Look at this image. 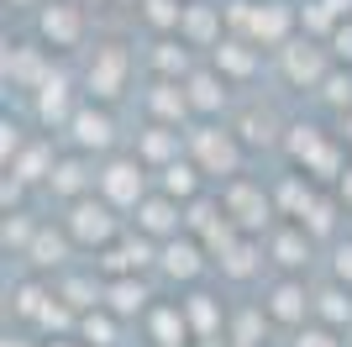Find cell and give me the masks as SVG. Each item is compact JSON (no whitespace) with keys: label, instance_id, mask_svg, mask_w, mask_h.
Returning <instances> with one entry per match:
<instances>
[{"label":"cell","instance_id":"obj_1","mask_svg":"<svg viewBox=\"0 0 352 347\" xmlns=\"http://www.w3.org/2000/svg\"><path fill=\"white\" fill-rule=\"evenodd\" d=\"M284 158H289V169H300V174H310L316 185H337L342 174H347V163H352V153H347V143H342L337 132H326L321 121H289L284 127Z\"/></svg>","mask_w":352,"mask_h":347},{"label":"cell","instance_id":"obj_2","mask_svg":"<svg viewBox=\"0 0 352 347\" xmlns=\"http://www.w3.org/2000/svg\"><path fill=\"white\" fill-rule=\"evenodd\" d=\"M184 153L200 163V174H206V179L226 185V179H236V174H248V153H252V147L236 137V127H221V121H195Z\"/></svg>","mask_w":352,"mask_h":347},{"label":"cell","instance_id":"obj_3","mask_svg":"<svg viewBox=\"0 0 352 347\" xmlns=\"http://www.w3.org/2000/svg\"><path fill=\"white\" fill-rule=\"evenodd\" d=\"M221 205H226V216H232L236 231H252V237H268L274 221H279V205H274V189L263 179H252V174H236L221 185Z\"/></svg>","mask_w":352,"mask_h":347},{"label":"cell","instance_id":"obj_4","mask_svg":"<svg viewBox=\"0 0 352 347\" xmlns=\"http://www.w3.org/2000/svg\"><path fill=\"white\" fill-rule=\"evenodd\" d=\"M63 227H69V237H74V247H79V253H105V247L116 242L121 231V211L111 200H100V195H85V200H74V205H63Z\"/></svg>","mask_w":352,"mask_h":347},{"label":"cell","instance_id":"obj_5","mask_svg":"<svg viewBox=\"0 0 352 347\" xmlns=\"http://www.w3.org/2000/svg\"><path fill=\"white\" fill-rule=\"evenodd\" d=\"M153 189H158V174L147 169L137 153H121V158H105V163H100V185H95V195H100V200H111L121 216H132V211L153 195Z\"/></svg>","mask_w":352,"mask_h":347},{"label":"cell","instance_id":"obj_6","mask_svg":"<svg viewBox=\"0 0 352 347\" xmlns=\"http://www.w3.org/2000/svg\"><path fill=\"white\" fill-rule=\"evenodd\" d=\"M58 74V63H53V48L37 43V37H6V53H0V79H6V90H21V95H37V90L47 85Z\"/></svg>","mask_w":352,"mask_h":347},{"label":"cell","instance_id":"obj_7","mask_svg":"<svg viewBox=\"0 0 352 347\" xmlns=\"http://www.w3.org/2000/svg\"><path fill=\"white\" fill-rule=\"evenodd\" d=\"M79 85H85V101L116 105L126 95V85H132V53H126V43H95Z\"/></svg>","mask_w":352,"mask_h":347},{"label":"cell","instance_id":"obj_8","mask_svg":"<svg viewBox=\"0 0 352 347\" xmlns=\"http://www.w3.org/2000/svg\"><path fill=\"white\" fill-rule=\"evenodd\" d=\"M258 305H263L268 321L284 326V332H300V326L316 321V289L305 284V274H279L274 284L263 289V300H258Z\"/></svg>","mask_w":352,"mask_h":347},{"label":"cell","instance_id":"obj_9","mask_svg":"<svg viewBox=\"0 0 352 347\" xmlns=\"http://www.w3.org/2000/svg\"><path fill=\"white\" fill-rule=\"evenodd\" d=\"M337 69V58H331V48L321 43V37H294V43L279 48V74L289 79L294 90H321V79Z\"/></svg>","mask_w":352,"mask_h":347},{"label":"cell","instance_id":"obj_10","mask_svg":"<svg viewBox=\"0 0 352 347\" xmlns=\"http://www.w3.org/2000/svg\"><path fill=\"white\" fill-rule=\"evenodd\" d=\"M85 32H89V16L79 0H47L37 11V43H47L53 53H74L85 48Z\"/></svg>","mask_w":352,"mask_h":347},{"label":"cell","instance_id":"obj_11","mask_svg":"<svg viewBox=\"0 0 352 347\" xmlns=\"http://www.w3.org/2000/svg\"><path fill=\"white\" fill-rule=\"evenodd\" d=\"M69 147L74 153H89V158H105L111 147H116V116H111V105H100V101H85L79 111H74V121H69Z\"/></svg>","mask_w":352,"mask_h":347},{"label":"cell","instance_id":"obj_12","mask_svg":"<svg viewBox=\"0 0 352 347\" xmlns=\"http://www.w3.org/2000/svg\"><path fill=\"white\" fill-rule=\"evenodd\" d=\"M206 269H216V258H210V247L200 237L179 231V237L158 242V274L168 284H195V279H206Z\"/></svg>","mask_w":352,"mask_h":347},{"label":"cell","instance_id":"obj_13","mask_svg":"<svg viewBox=\"0 0 352 347\" xmlns=\"http://www.w3.org/2000/svg\"><path fill=\"white\" fill-rule=\"evenodd\" d=\"M242 37L279 53L284 43H294V37H300V6H289V0H252V21H248V32H242Z\"/></svg>","mask_w":352,"mask_h":347},{"label":"cell","instance_id":"obj_14","mask_svg":"<svg viewBox=\"0 0 352 347\" xmlns=\"http://www.w3.org/2000/svg\"><path fill=\"white\" fill-rule=\"evenodd\" d=\"M95 269H100L105 279H121V274H147V269H158V242L153 237H142L137 227H126L116 237V242L105 247V253H95Z\"/></svg>","mask_w":352,"mask_h":347},{"label":"cell","instance_id":"obj_15","mask_svg":"<svg viewBox=\"0 0 352 347\" xmlns=\"http://www.w3.org/2000/svg\"><path fill=\"white\" fill-rule=\"evenodd\" d=\"M210 258H216V274L226 279V284H252V279L263 274V263H268V247H263V237L236 231V237H226Z\"/></svg>","mask_w":352,"mask_h":347},{"label":"cell","instance_id":"obj_16","mask_svg":"<svg viewBox=\"0 0 352 347\" xmlns=\"http://www.w3.org/2000/svg\"><path fill=\"white\" fill-rule=\"evenodd\" d=\"M85 85H74L69 74H53L37 95H32V116H37V127L43 132H69V121H74V111L85 105V95H79Z\"/></svg>","mask_w":352,"mask_h":347},{"label":"cell","instance_id":"obj_17","mask_svg":"<svg viewBox=\"0 0 352 347\" xmlns=\"http://www.w3.org/2000/svg\"><path fill=\"white\" fill-rule=\"evenodd\" d=\"M263 247H268V263H274L279 274H305L310 258H316V237H310L300 221H274Z\"/></svg>","mask_w":352,"mask_h":347},{"label":"cell","instance_id":"obj_18","mask_svg":"<svg viewBox=\"0 0 352 347\" xmlns=\"http://www.w3.org/2000/svg\"><path fill=\"white\" fill-rule=\"evenodd\" d=\"M95 185H100V169H95V158L89 153H58V163H53V174H47V185L43 189H53L63 205H74V200H85V195H95Z\"/></svg>","mask_w":352,"mask_h":347},{"label":"cell","instance_id":"obj_19","mask_svg":"<svg viewBox=\"0 0 352 347\" xmlns=\"http://www.w3.org/2000/svg\"><path fill=\"white\" fill-rule=\"evenodd\" d=\"M226 6H210V0H190L184 6V21H179V37L195 48V53H216L226 43Z\"/></svg>","mask_w":352,"mask_h":347},{"label":"cell","instance_id":"obj_20","mask_svg":"<svg viewBox=\"0 0 352 347\" xmlns=\"http://www.w3.org/2000/svg\"><path fill=\"white\" fill-rule=\"evenodd\" d=\"M74 253H79V247H74L69 227H63V221H43V227H37V237H32V247H27V258H21V263H27L32 274H63Z\"/></svg>","mask_w":352,"mask_h":347},{"label":"cell","instance_id":"obj_21","mask_svg":"<svg viewBox=\"0 0 352 347\" xmlns=\"http://www.w3.org/2000/svg\"><path fill=\"white\" fill-rule=\"evenodd\" d=\"M126 221H132L142 237H153V242H168V237H179V231H184V205H179L174 195L153 189V195H147V200L137 205Z\"/></svg>","mask_w":352,"mask_h":347},{"label":"cell","instance_id":"obj_22","mask_svg":"<svg viewBox=\"0 0 352 347\" xmlns=\"http://www.w3.org/2000/svg\"><path fill=\"white\" fill-rule=\"evenodd\" d=\"M184 90H190L195 121H221V116L232 111V79H226V74H216L210 63H206V69H195L190 79H184Z\"/></svg>","mask_w":352,"mask_h":347},{"label":"cell","instance_id":"obj_23","mask_svg":"<svg viewBox=\"0 0 352 347\" xmlns=\"http://www.w3.org/2000/svg\"><path fill=\"white\" fill-rule=\"evenodd\" d=\"M147 105V121H163V127H195V105H190V90L179 79H153L142 95Z\"/></svg>","mask_w":352,"mask_h":347},{"label":"cell","instance_id":"obj_24","mask_svg":"<svg viewBox=\"0 0 352 347\" xmlns=\"http://www.w3.org/2000/svg\"><path fill=\"white\" fill-rule=\"evenodd\" d=\"M184 143H190V127H163V121H147L142 132H137V158L147 163V169L158 174V169H168L174 158H184Z\"/></svg>","mask_w":352,"mask_h":347},{"label":"cell","instance_id":"obj_25","mask_svg":"<svg viewBox=\"0 0 352 347\" xmlns=\"http://www.w3.org/2000/svg\"><path fill=\"white\" fill-rule=\"evenodd\" d=\"M210 69L226 74L232 85H248V79H258V69H263V48L248 43V37H236V32H226V43L210 53Z\"/></svg>","mask_w":352,"mask_h":347},{"label":"cell","instance_id":"obj_26","mask_svg":"<svg viewBox=\"0 0 352 347\" xmlns=\"http://www.w3.org/2000/svg\"><path fill=\"white\" fill-rule=\"evenodd\" d=\"M153 305H158V295H153V284H147L142 274L105 279V311H116L121 321H142Z\"/></svg>","mask_w":352,"mask_h":347},{"label":"cell","instance_id":"obj_27","mask_svg":"<svg viewBox=\"0 0 352 347\" xmlns=\"http://www.w3.org/2000/svg\"><path fill=\"white\" fill-rule=\"evenodd\" d=\"M147 69H153V79H190L200 63H195V48L184 43V37H153V48H147Z\"/></svg>","mask_w":352,"mask_h":347},{"label":"cell","instance_id":"obj_28","mask_svg":"<svg viewBox=\"0 0 352 347\" xmlns=\"http://www.w3.org/2000/svg\"><path fill=\"white\" fill-rule=\"evenodd\" d=\"M53 163H58V147H53V137H43V132H32L27 137V147H21V153H16L11 163H6V169L0 174H16V179H21V185H47V174H53Z\"/></svg>","mask_w":352,"mask_h":347},{"label":"cell","instance_id":"obj_29","mask_svg":"<svg viewBox=\"0 0 352 347\" xmlns=\"http://www.w3.org/2000/svg\"><path fill=\"white\" fill-rule=\"evenodd\" d=\"M321 195H326V185H316L310 174L289 169L279 185H274V205H279V221H305V211L321 200Z\"/></svg>","mask_w":352,"mask_h":347},{"label":"cell","instance_id":"obj_30","mask_svg":"<svg viewBox=\"0 0 352 347\" xmlns=\"http://www.w3.org/2000/svg\"><path fill=\"white\" fill-rule=\"evenodd\" d=\"M47 300H53V284H47V274H27V279H16L11 289H6V311H11L21 326H37V316L47 311Z\"/></svg>","mask_w":352,"mask_h":347},{"label":"cell","instance_id":"obj_31","mask_svg":"<svg viewBox=\"0 0 352 347\" xmlns=\"http://www.w3.org/2000/svg\"><path fill=\"white\" fill-rule=\"evenodd\" d=\"M142 326H147V342H153V347H184V342H195L190 321H184V300H158L142 316Z\"/></svg>","mask_w":352,"mask_h":347},{"label":"cell","instance_id":"obj_32","mask_svg":"<svg viewBox=\"0 0 352 347\" xmlns=\"http://www.w3.org/2000/svg\"><path fill=\"white\" fill-rule=\"evenodd\" d=\"M158 189H163V195H174L179 205H190V200L206 195V174H200V163L184 153V158H174L168 169H158Z\"/></svg>","mask_w":352,"mask_h":347},{"label":"cell","instance_id":"obj_33","mask_svg":"<svg viewBox=\"0 0 352 347\" xmlns=\"http://www.w3.org/2000/svg\"><path fill=\"white\" fill-rule=\"evenodd\" d=\"M236 137L248 147H274V143H284V127H279V116L268 111V105H248V111H236Z\"/></svg>","mask_w":352,"mask_h":347},{"label":"cell","instance_id":"obj_34","mask_svg":"<svg viewBox=\"0 0 352 347\" xmlns=\"http://www.w3.org/2000/svg\"><path fill=\"white\" fill-rule=\"evenodd\" d=\"M121 326H126V321H121L116 311L95 305V311H85V316H79L74 337H79V342H89V347H116V342H121Z\"/></svg>","mask_w":352,"mask_h":347},{"label":"cell","instance_id":"obj_35","mask_svg":"<svg viewBox=\"0 0 352 347\" xmlns=\"http://www.w3.org/2000/svg\"><path fill=\"white\" fill-rule=\"evenodd\" d=\"M316 321H321V326L347 332V326H352V289L337 284V279H331V284H321V289H316Z\"/></svg>","mask_w":352,"mask_h":347},{"label":"cell","instance_id":"obj_36","mask_svg":"<svg viewBox=\"0 0 352 347\" xmlns=\"http://www.w3.org/2000/svg\"><path fill=\"white\" fill-rule=\"evenodd\" d=\"M37 227H43V221L32 216V211H11V216H0V247H6L11 258H27Z\"/></svg>","mask_w":352,"mask_h":347},{"label":"cell","instance_id":"obj_37","mask_svg":"<svg viewBox=\"0 0 352 347\" xmlns=\"http://www.w3.org/2000/svg\"><path fill=\"white\" fill-rule=\"evenodd\" d=\"M184 6H190V0H142V6H137V16L147 21V32H153V37H174L179 21H184Z\"/></svg>","mask_w":352,"mask_h":347},{"label":"cell","instance_id":"obj_38","mask_svg":"<svg viewBox=\"0 0 352 347\" xmlns=\"http://www.w3.org/2000/svg\"><path fill=\"white\" fill-rule=\"evenodd\" d=\"M337 216H347V211H342V200L331 195V189H326L321 200H316V205L305 211V221H300V227H305L310 237H316V242H321V237H331V242H337Z\"/></svg>","mask_w":352,"mask_h":347},{"label":"cell","instance_id":"obj_39","mask_svg":"<svg viewBox=\"0 0 352 347\" xmlns=\"http://www.w3.org/2000/svg\"><path fill=\"white\" fill-rule=\"evenodd\" d=\"M316 95H321V105H326L331 116H347V111H352V69H342V63H337V69L321 79V90H316Z\"/></svg>","mask_w":352,"mask_h":347},{"label":"cell","instance_id":"obj_40","mask_svg":"<svg viewBox=\"0 0 352 347\" xmlns=\"http://www.w3.org/2000/svg\"><path fill=\"white\" fill-rule=\"evenodd\" d=\"M289 347H347V342H342L337 326H321V321H310V326H300V332L289 337Z\"/></svg>","mask_w":352,"mask_h":347},{"label":"cell","instance_id":"obj_41","mask_svg":"<svg viewBox=\"0 0 352 347\" xmlns=\"http://www.w3.org/2000/svg\"><path fill=\"white\" fill-rule=\"evenodd\" d=\"M27 137H32V132L21 127V121H11V116H0V169H6V163H11L16 153H21V147H27Z\"/></svg>","mask_w":352,"mask_h":347},{"label":"cell","instance_id":"obj_42","mask_svg":"<svg viewBox=\"0 0 352 347\" xmlns=\"http://www.w3.org/2000/svg\"><path fill=\"white\" fill-rule=\"evenodd\" d=\"M27 189L16 174H0V216H11V211H27Z\"/></svg>","mask_w":352,"mask_h":347},{"label":"cell","instance_id":"obj_43","mask_svg":"<svg viewBox=\"0 0 352 347\" xmlns=\"http://www.w3.org/2000/svg\"><path fill=\"white\" fill-rule=\"evenodd\" d=\"M331 279L352 289V237H337V242H331Z\"/></svg>","mask_w":352,"mask_h":347},{"label":"cell","instance_id":"obj_44","mask_svg":"<svg viewBox=\"0 0 352 347\" xmlns=\"http://www.w3.org/2000/svg\"><path fill=\"white\" fill-rule=\"evenodd\" d=\"M326 48H331V58H337L342 69H352V21H342V27L326 37Z\"/></svg>","mask_w":352,"mask_h":347},{"label":"cell","instance_id":"obj_45","mask_svg":"<svg viewBox=\"0 0 352 347\" xmlns=\"http://www.w3.org/2000/svg\"><path fill=\"white\" fill-rule=\"evenodd\" d=\"M331 195H337V200H342V211L352 216V163H347V174H342L337 185H331Z\"/></svg>","mask_w":352,"mask_h":347},{"label":"cell","instance_id":"obj_46","mask_svg":"<svg viewBox=\"0 0 352 347\" xmlns=\"http://www.w3.org/2000/svg\"><path fill=\"white\" fill-rule=\"evenodd\" d=\"M0 347H43V337H37V332H6Z\"/></svg>","mask_w":352,"mask_h":347},{"label":"cell","instance_id":"obj_47","mask_svg":"<svg viewBox=\"0 0 352 347\" xmlns=\"http://www.w3.org/2000/svg\"><path fill=\"white\" fill-rule=\"evenodd\" d=\"M321 6L337 16V21H352V0H321Z\"/></svg>","mask_w":352,"mask_h":347},{"label":"cell","instance_id":"obj_48","mask_svg":"<svg viewBox=\"0 0 352 347\" xmlns=\"http://www.w3.org/2000/svg\"><path fill=\"white\" fill-rule=\"evenodd\" d=\"M6 6H11V11H43L47 0H6Z\"/></svg>","mask_w":352,"mask_h":347},{"label":"cell","instance_id":"obj_49","mask_svg":"<svg viewBox=\"0 0 352 347\" xmlns=\"http://www.w3.org/2000/svg\"><path fill=\"white\" fill-rule=\"evenodd\" d=\"M43 347H89V342H79V337H53V342H43Z\"/></svg>","mask_w":352,"mask_h":347},{"label":"cell","instance_id":"obj_50","mask_svg":"<svg viewBox=\"0 0 352 347\" xmlns=\"http://www.w3.org/2000/svg\"><path fill=\"white\" fill-rule=\"evenodd\" d=\"M116 6H142V0H116Z\"/></svg>","mask_w":352,"mask_h":347}]
</instances>
